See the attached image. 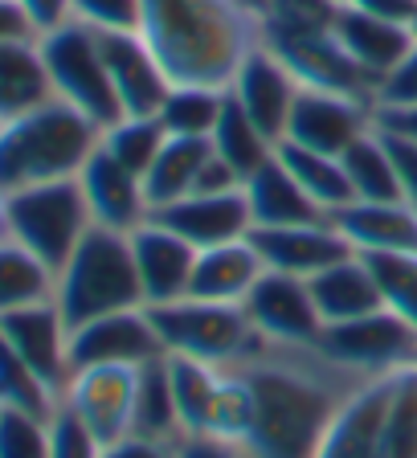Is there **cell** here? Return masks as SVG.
Returning <instances> with one entry per match:
<instances>
[{"label": "cell", "mask_w": 417, "mask_h": 458, "mask_svg": "<svg viewBox=\"0 0 417 458\" xmlns=\"http://www.w3.org/2000/svg\"><path fill=\"white\" fill-rule=\"evenodd\" d=\"M234 369L250 389V429L242 438L250 458H315L340 405L369 385L319 348L262 344Z\"/></svg>", "instance_id": "6da1fadb"}, {"label": "cell", "mask_w": 417, "mask_h": 458, "mask_svg": "<svg viewBox=\"0 0 417 458\" xmlns=\"http://www.w3.org/2000/svg\"><path fill=\"white\" fill-rule=\"evenodd\" d=\"M140 33L172 86L226 90L242 57L258 46V21L234 0H143Z\"/></svg>", "instance_id": "7a4b0ae2"}, {"label": "cell", "mask_w": 417, "mask_h": 458, "mask_svg": "<svg viewBox=\"0 0 417 458\" xmlns=\"http://www.w3.org/2000/svg\"><path fill=\"white\" fill-rule=\"evenodd\" d=\"M98 131L70 103L49 98L33 111L0 123V197L49 181H74L95 156Z\"/></svg>", "instance_id": "3957f363"}, {"label": "cell", "mask_w": 417, "mask_h": 458, "mask_svg": "<svg viewBox=\"0 0 417 458\" xmlns=\"http://www.w3.org/2000/svg\"><path fill=\"white\" fill-rule=\"evenodd\" d=\"M54 303L57 311L66 315L70 327H82L90 319H103V315H115V311L143 307L132 238L103 225H90V233L66 258V267L54 275Z\"/></svg>", "instance_id": "277c9868"}, {"label": "cell", "mask_w": 417, "mask_h": 458, "mask_svg": "<svg viewBox=\"0 0 417 458\" xmlns=\"http://www.w3.org/2000/svg\"><path fill=\"white\" fill-rule=\"evenodd\" d=\"M148 311H152V324L168 356H189V360L234 369L266 344L242 303H213V299L184 295L176 303L148 307Z\"/></svg>", "instance_id": "5b68a950"}, {"label": "cell", "mask_w": 417, "mask_h": 458, "mask_svg": "<svg viewBox=\"0 0 417 458\" xmlns=\"http://www.w3.org/2000/svg\"><path fill=\"white\" fill-rule=\"evenodd\" d=\"M90 209H86L82 184L49 181L33 184L4 197V238L25 246L33 258H41L49 270H62L66 258L78 250V242L90 233Z\"/></svg>", "instance_id": "8992f818"}, {"label": "cell", "mask_w": 417, "mask_h": 458, "mask_svg": "<svg viewBox=\"0 0 417 458\" xmlns=\"http://www.w3.org/2000/svg\"><path fill=\"white\" fill-rule=\"evenodd\" d=\"M38 49H41V62H46V78L54 98H62L78 114H86L98 131H106V127H115L123 119V106L115 98L106 57L95 29L70 21V25L38 38Z\"/></svg>", "instance_id": "52a82bcc"}, {"label": "cell", "mask_w": 417, "mask_h": 458, "mask_svg": "<svg viewBox=\"0 0 417 458\" xmlns=\"http://www.w3.org/2000/svg\"><path fill=\"white\" fill-rule=\"evenodd\" d=\"M315 348L348 372H356L361 381H385L393 372L417 364V332L389 307L348 319V324H328Z\"/></svg>", "instance_id": "ba28073f"}, {"label": "cell", "mask_w": 417, "mask_h": 458, "mask_svg": "<svg viewBox=\"0 0 417 458\" xmlns=\"http://www.w3.org/2000/svg\"><path fill=\"white\" fill-rule=\"evenodd\" d=\"M258 41L270 46L283 57L291 74L311 90H336V95L352 98H377L372 82L364 70L348 57L332 29H278V25H258Z\"/></svg>", "instance_id": "9c48e42d"}, {"label": "cell", "mask_w": 417, "mask_h": 458, "mask_svg": "<svg viewBox=\"0 0 417 458\" xmlns=\"http://www.w3.org/2000/svg\"><path fill=\"white\" fill-rule=\"evenodd\" d=\"M164 344L152 324L148 307L115 311L103 319H90L82 327H70V364L78 369H143L160 360Z\"/></svg>", "instance_id": "30bf717a"}, {"label": "cell", "mask_w": 417, "mask_h": 458, "mask_svg": "<svg viewBox=\"0 0 417 458\" xmlns=\"http://www.w3.org/2000/svg\"><path fill=\"white\" fill-rule=\"evenodd\" d=\"M242 307H246L250 324L258 327V335L278 348H315L323 335V319L307 278L266 270Z\"/></svg>", "instance_id": "8fae6325"}, {"label": "cell", "mask_w": 417, "mask_h": 458, "mask_svg": "<svg viewBox=\"0 0 417 458\" xmlns=\"http://www.w3.org/2000/svg\"><path fill=\"white\" fill-rule=\"evenodd\" d=\"M226 90H229V98L254 119L266 140L283 143L286 123H291V106H294V98H299V90H303V82L291 74V66H286L275 49L258 41V46L242 57V66L234 70Z\"/></svg>", "instance_id": "7c38bea8"}, {"label": "cell", "mask_w": 417, "mask_h": 458, "mask_svg": "<svg viewBox=\"0 0 417 458\" xmlns=\"http://www.w3.org/2000/svg\"><path fill=\"white\" fill-rule=\"evenodd\" d=\"M369 127H372L369 98H352V95H336V90H311V86H303L291 106V123H286L283 143H294V148L323 152V156H344Z\"/></svg>", "instance_id": "4fadbf2b"}, {"label": "cell", "mask_w": 417, "mask_h": 458, "mask_svg": "<svg viewBox=\"0 0 417 458\" xmlns=\"http://www.w3.org/2000/svg\"><path fill=\"white\" fill-rule=\"evenodd\" d=\"M0 335L46 381V389L62 401L70 377H74V364H70V324H66V315L57 311L54 299L4 315L0 319Z\"/></svg>", "instance_id": "5bb4252c"}, {"label": "cell", "mask_w": 417, "mask_h": 458, "mask_svg": "<svg viewBox=\"0 0 417 458\" xmlns=\"http://www.w3.org/2000/svg\"><path fill=\"white\" fill-rule=\"evenodd\" d=\"M132 258L135 275H140L143 307H164L176 303L192 291V270H197V246L168 229L164 221L148 217L143 225H135L132 233Z\"/></svg>", "instance_id": "9a60e30c"}, {"label": "cell", "mask_w": 417, "mask_h": 458, "mask_svg": "<svg viewBox=\"0 0 417 458\" xmlns=\"http://www.w3.org/2000/svg\"><path fill=\"white\" fill-rule=\"evenodd\" d=\"M135 372L140 369H78L62 405L95 434L103 446L127 438L135 418Z\"/></svg>", "instance_id": "2e32d148"}, {"label": "cell", "mask_w": 417, "mask_h": 458, "mask_svg": "<svg viewBox=\"0 0 417 458\" xmlns=\"http://www.w3.org/2000/svg\"><path fill=\"white\" fill-rule=\"evenodd\" d=\"M98 46H103L106 74H111L115 98H119L123 114L156 119L172 90V78L164 74L160 57L143 41V33H98Z\"/></svg>", "instance_id": "e0dca14e"}, {"label": "cell", "mask_w": 417, "mask_h": 458, "mask_svg": "<svg viewBox=\"0 0 417 458\" xmlns=\"http://www.w3.org/2000/svg\"><path fill=\"white\" fill-rule=\"evenodd\" d=\"M250 242L262 254L266 270L294 278H315L328 267L344 262L356 250L348 246L336 221H311V225H278V229H250Z\"/></svg>", "instance_id": "ac0fdd59"}, {"label": "cell", "mask_w": 417, "mask_h": 458, "mask_svg": "<svg viewBox=\"0 0 417 458\" xmlns=\"http://www.w3.org/2000/svg\"><path fill=\"white\" fill-rule=\"evenodd\" d=\"M78 184H82L86 209H90L95 225L115 229V233H132L135 225H143V221L152 217V205L143 197V181L106 152L103 140H98L95 156L82 164Z\"/></svg>", "instance_id": "d6986e66"}, {"label": "cell", "mask_w": 417, "mask_h": 458, "mask_svg": "<svg viewBox=\"0 0 417 458\" xmlns=\"http://www.w3.org/2000/svg\"><path fill=\"white\" fill-rule=\"evenodd\" d=\"M152 217L164 221L168 229H176V233L197 250L242 242V238H250V229H254V217H250V205H246V189H237V192H189V197L172 200L168 209L152 213Z\"/></svg>", "instance_id": "ffe728a7"}, {"label": "cell", "mask_w": 417, "mask_h": 458, "mask_svg": "<svg viewBox=\"0 0 417 458\" xmlns=\"http://www.w3.org/2000/svg\"><path fill=\"white\" fill-rule=\"evenodd\" d=\"M332 33L340 38V46L348 49L352 62L364 70L372 90H377V86L401 66V57L413 49L409 25L389 21V17H377V13H364V9H352V4H340Z\"/></svg>", "instance_id": "44dd1931"}, {"label": "cell", "mask_w": 417, "mask_h": 458, "mask_svg": "<svg viewBox=\"0 0 417 458\" xmlns=\"http://www.w3.org/2000/svg\"><path fill=\"white\" fill-rule=\"evenodd\" d=\"M348 246L356 254H413L417 250V213L405 200H352L332 213Z\"/></svg>", "instance_id": "7402d4cb"}, {"label": "cell", "mask_w": 417, "mask_h": 458, "mask_svg": "<svg viewBox=\"0 0 417 458\" xmlns=\"http://www.w3.org/2000/svg\"><path fill=\"white\" fill-rule=\"evenodd\" d=\"M389 385L393 377L369 381L352 393L340 405V413L332 418L315 458H377L380 421H385V405H389Z\"/></svg>", "instance_id": "603a6c76"}, {"label": "cell", "mask_w": 417, "mask_h": 458, "mask_svg": "<svg viewBox=\"0 0 417 458\" xmlns=\"http://www.w3.org/2000/svg\"><path fill=\"white\" fill-rule=\"evenodd\" d=\"M246 205L250 217H254V229H278V225H311V221H328V213L299 189L291 172L283 168L278 156L262 164L254 176H246Z\"/></svg>", "instance_id": "cb8c5ba5"}, {"label": "cell", "mask_w": 417, "mask_h": 458, "mask_svg": "<svg viewBox=\"0 0 417 458\" xmlns=\"http://www.w3.org/2000/svg\"><path fill=\"white\" fill-rule=\"evenodd\" d=\"M307 286H311V299H315V307H319L323 327L348 324V319H361V315H372L385 307L377 275H372V267L364 262V254H348L344 262L323 270V275L307 278Z\"/></svg>", "instance_id": "d4e9b609"}, {"label": "cell", "mask_w": 417, "mask_h": 458, "mask_svg": "<svg viewBox=\"0 0 417 458\" xmlns=\"http://www.w3.org/2000/svg\"><path fill=\"white\" fill-rule=\"evenodd\" d=\"M266 275L262 254L254 242H226L213 250H197V270H192V299H213V303H246L254 283Z\"/></svg>", "instance_id": "484cf974"}, {"label": "cell", "mask_w": 417, "mask_h": 458, "mask_svg": "<svg viewBox=\"0 0 417 458\" xmlns=\"http://www.w3.org/2000/svg\"><path fill=\"white\" fill-rule=\"evenodd\" d=\"M46 62H41L38 38H0V123L49 103Z\"/></svg>", "instance_id": "4316f807"}, {"label": "cell", "mask_w": 417, "mask_h": 458, "mask_svg": "<svg viewBox=\"0 0 417 458\" xmlns=\"http://www.w3.org/2000/svg\"><path fill=\"white\" fill-rule=\"evenodd\" d=\"M213 156L208 140H192V135H168L160 148V156L152 160V168L143 172V197L152 205V213L168 209L172 200L189 197L197 189L200 168Z\"/></svg>", "instance_id": "83f0119b"}, {"label": "cell", "mask_w": 417, "mask_h": 458, "mask_svg": "<svg viewBox=\"0 0 417 458\" xmlns=\"http://www.w3.org/2000/svg\"><path fill=\"white\" fill-rule=\"evenodd\" d=\"M168 372L172 393H176V413H181V434H208L221 389H226V369L189 360V356H168Z\"/></svg>", "instance_id": "f1b7e54d"}, {"label": "cell", "mask_w": 417, "mask_h": 458, "mask_svg": "<svg viewBox=\"0 0 417 458\" xmlns=\"http://www.w3.org/2000/svg\"><path fill=\"white\" fill-rule=\"evenodd\" d=\"M275 156L283 160V168L291 172L294 181H299V189H303L328 217L356 200L352 197V184H348V172H344L340 156L307 152V148H294V143H278Z\"/></svg>", "instance_id": "f546056e"}, {"label": "cell", "mask_w": 417, "mask_h": 458, "mask_svg": "<svg viewBox=\"0 0 417 458\" xmlns=\"http://www.w3.org/2000/svg\"><path fill=\"white\" fill-rule=\"evenodd\" d=\"M132 434L160 438V442H176V438H181V413H176V393H172L168 356H160V360H152V364H143V369L135 372Z\"/></svg>", "instance_id": "4dcf8cb0"}, {"label": "cell", "mask_w": 417, "mask_h": 458, "mask_svg": "<svg viewBox=\"0 0 417 458\" xmlns=\"http://www.w3.org/2000/svg\"><path fill=\"white\" fill-rule=\"evenodd\" d=\"M208 143H213V152H217L242 181L254 176L278 148V143L266 140L254 119L229 98V90H226V106H221V119H217V127H213V135H208Z\"/></svg>", "instance_id": "1f68e13d"}, {"label": "cell", "mask_w": 417, "mask_h": 458, "mask_svg": "<svg viewBox=\"0 0 417 458\" xmlns=\"http://www.w3.org/2000/svg\"><path fill=\"white\" fill-rule=\"evenodd\" d=\"M340 160H344V172H348V184L356 200H401L397 168H393L389 143L377 131V123L352 143Z\"/></svg>", "instance_id": "d6a6232c"}, {"label": "cell", "mask_w": 417, "mask_h": 458, "mask_svg": "<svg viewBox=\"0 0 417 458\" xmlns=\"http://www.w3.org/2000/svg\"><path fill=\"white\" fill-rule=\"evenodd\" d=\"M54 299V270L13 238H0V319Z\"/></svg>", "instance_id": "836d02e7"}, {"label": "cell", "mask_w": 417, "mask_h": 458, "mask_svg": "<svg viewBox=\"0 0 417 458\" xmlns=\"http://www.w3.org/2000/svg\"><path fill=\"white\" fill-rule=\"evenodd\" d=\"M377 458H417V364L393 372Z\"/></svg>", "instance_id": "e575fe53"}, {"label": "cell", "mask_w": 417, "mask_h": 458, "mask_svg": "<svg viewBox=\"0 0 417 458\" xmlns=\"http://www.w3.org/2000/svg\"><path fill=\"white\" fill-rule=\"evenodd\" d=\"M226 106V90L221 86H172L168 98L160 106V119L168 135H192V140H208Z\"/></svg>", "instance_id": "d590c367"}, {"label": "cell", "mask_w": 417, "mask_h": 458, "mask_svg": "<svg viewBox=\"0 0 417 458\" xmlns=\"http://www.w3.org/2000/svg\"><path fill=\"white\" fill-rule=\"evenodd\" d=\"M57 405L62 401L46 389V381L0 335V410H25V413H38V418H54Z\"/></svg>", "instance_id": "8d00e7d4"}, {"label": "cell", "mask_w": 417, "mask_h": 458, "mask_svg": "<svg viewBox=\"0 0 417 458\" xmlns=\"http://www.w3.org/2000/svg\"><path fill=\"white\" fill-rule=\"evenodd\" d=\"M164 140H168V131H164L160 119H135V114H123L119 123L103 131V148L123 168H132L140 181H143V172L152 168L156 156H160Z\"/></svg>", "instance_id": "74e56055"}, {"label": "cell", "mask_w": 417, "mask_h": 458, "mask_svg": "<svg viewBox=\"0 0 417 458\" xmlns=\"http://www.w3.org/2000/svg\"><path fill=\"white\" fill-rule=\"evenodd\" d=\"M380 286V299L417 332V250L413 254H364Z\"/></svg>", "instance_id": "f35d334b"}, {"label": "cell", "mask_w": 417, "mask_h": 458, "mask_svg": "<svg viewBox=\"0 0 417 458\" xmlns=\"http://www.w3.org/2000/svg\"><path fill=\"white\" fill-rule=\"evenodd\" d=\"M0 458H49V418L0 410Z\"/></svg>", "instance_id": "ab89813d"}, {"label": "cell", "mask_w": 417, "mask_h": 458, "mask_svg": "<svg viewBox=\"0 0 417 458\" xmlns=\"http://www.w3.org/2000/svg\"><path fill=\"white\" fill-rule=\"evenodd\" d=\"M74 21L95 33H140L143 0H74Z\"/></svg>", "instance_id": "60d3db41"}, {"label": "cell", "mask_w": 417, "mask_h": 458, "mask_svg": "<svg viewBox=\"0 0 417 458\" xmlns=\"http://www.w3.org/2000/svg\"><path fill=\"white\" fill-rule=\"evenodd\" d=\"M49 458H103V442L66 405H57L49 418Z\"/></svg>", "instance_id": "b9f144b4"}, {"label": "cell", "mask_w": 417, "mask_h": 458, "mask_svg": "<svg viewBox=\"0 0 417 458\" xmlns=\"http://www.w3.org/2000/svg\"><path fill=\"white\" fill-rule=\"evenodd\" d=\"M340 0H270L262 25L278 29H332Z\"/></svg>", "instance_id": "7bdbcfd3"}, {"label": "cell", "mask_w": 417, "mask_h": 458, "mask_svg": "<svg viewBox=\"0 0 417 458\" xmlns=\"http://www.w3.org/2000/svg\"><path fill=\"white\" fill-rule=\"evenodd\" d=\"M377 106H417V41H413V49L401 57V66L377 86L372 111H377Z\"/></svg>", "instance_id": "ee69618b"}, {"label": "cell", "mask_w": 417, "mask_h": 458, "mask_svg": "<svg viewBox=\"0 0 417 458\" xmlns=\"http://www.w3.org/2000/svg\"><path fill=\"white\" fill-rule=\"evenodd\" d=\"M13 4L21 9L33 38H46V33L74 21V0H13Z\"/></svg>", "instance_id": "f6af8a7d"}, {"label": "cell", "mask_w": 417, "mask_h": 458, "mask_svg": "<svg viewBox=\"0 0 417 458\" xmlns=\"http://www.w3.org/2000/svg\"><path fill=\"white\" fill-rule=\"evenodd\" d=\"M172 446H176V458H250L242 442L221 438V434H181Z\"/></svg>", "instance_id": "bcb514c9"}, {"label": "cell", "mask_w": 417, "mask_h": 458, "mask_svg": "<svg viewBox=\"0 0 417 458\" xmlns=\"http://www.w3.org/2000/svg\"><path fill=\"white\" fill-rule=\"evenodd\" d=\"M380 131V127H377ZM385 143H389V156H393V168H397V184H401V200H405L409 209L417 213V143L409 140H397V135L380 131Z\"/></svg>", "instance_id": "7dc6e473"}, {"label": "cell", "mask_w": 417, "mask_h": 458, "mask_svg": "<svg viewBox=\"0 0 417 458\" xmlns=\"http://www.w3.org/2000/svg\"><path fill=\"white\" fill-rule=\"evenodd\" d=\"M103 458H176V446L160 438H143V434H127V438L103 446Z\"/></svg>", "instance_id": "c3c4849f"}, {"label": "cell", "mask_w": 417, "mask_h": 458, "mask_svg": "<svg viewBox=\"0 0 417 458\" xmlns=\"http://www.w3.org/2000/svg\"><path fill=\"white\" fill-rule=\"evenodd\" d=\"M372 123H377L380 131L397 135V140L417 143V106H377V111H372Z\"/></svg>", "instance_id": "681fc988"}, {"label": "cell", "mask_w": 417, "mask_h": 458, "mask_svg": "<svg viewBox=\"0 0 417 458\" xmlns=\"http://www.w3.org/2000/svg\"><path fill=\"white\" fill-rule=\"evenodd\" d=\"M344 4L377 13V17H389V21H401V25H409V21H413V9H417V0H344Z\"/></svg>", "instance_id": "f907efd6"}, {"label": "cell", "mask_w": 417, "mask_h": 458, "mask_svg": "<svg viewBox=\"0 0 417 458\" xmlns=\"http://www.w3.org/2000/svg\"><path fill=\"white\" fill-rule=\"evenodd\" d=\"M0 38H33L13 0H0Z\"/></svg>", "instance_id": "816d5d0a"}, {"label": "cell", "mask_w": 417, "mask_h": 458, "mask_svg": "<svg viewBox=\"0 0 417 458\" xmlns=\"http://www.w3.org/2000/svg\"><path fill=\"white\" fill-rule=\"evenodd\" d=\"M234 4H237L242 13H246V17H254L258 25L266 21V9H270V0H234Z\"/></svg>", "instance_id": "f5cc1de1"}, {"label": "cell", "mask_w": 417, "mask_h": 458, "mask_svg": "<svg viewBox=\"0 0 417 458\" xmlns=\"http://www.w3.org/2000/svg\"><path fill=\"white\" fill-rule=\"evenodd\" d=\"M0 238H4V197H0Z\"/></svg>", "instance_id": "db71d44e"}, {"label": "cell", "mask_w": 417, "mask_h": 458, "mask_svg": "<svg viewBox=\"0 0 417 458\" xmlns=\"http://www.w3.org/2000/svg\"><path fill=\"white\" fill-rule=\"evenodd\" d=\"M409 33H413V41H417V9H413V21H409Z\"/></svg>", "instance_id": "11a10c76"}, {"label": "cell", "mask_w": 417, "mask_h": 458, "mask_svg": "<svg viewBox=\"0 0 417 458\" xmlns=\"http://www.w3.org/2000/svg\"><path fill=\"white\" fill-rule=\"evenodd\" d=\"M340 4H344V0H340Z\"/></svg>", "instance_id": "9f6ffc18"}]
</instances>
